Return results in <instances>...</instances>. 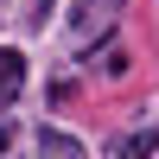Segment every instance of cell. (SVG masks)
<instances>
[{"label":"cell","mask_w":159,"mask_h":159,"mask_svg":"<svg viewBox=\"0 0 159 159\" xmlns=\"http://www.w3.org/2000/svg\"><path fill=\"white\" fill-rule=\"evenodd\" d=\"M19 89H25V57L13 45H0V102H13Z\"/></svg>","instance_id":"cell-1"},{"label":"cell","mask_w":159,"mask_h":159,"mask_svg":"<svg viewBox=\"0 0 159 159\" xmlns=\"http://www.w3.org/2000/svg\"><path fill=\"white\" fill-rule=\"evenodd\" d=\"M38 153L45 159H83V140H70L64 127H45V134H38Z\"/></svg>","instance_id":"cell-2"},{"label":"cell","mask_w":159,"mask_h":159,"mask_svg":"<svg viewBox=\"0 0 159 159\" xmlns=\"http://www.w3.org/2000/svg\"><path fill=\"white\" fill-rule=\"evenodd\" d=\"M153 147H159V134H153V127H140V134H127L121 147H115V159H153Z\"/></svg>","instance_id":"cell-3"},{"label":"cell","mask_w":159,"mask_h":159,"mask_svg":"<svg viewBox=\"0 0 159 159\" xmlns=\"http://www.w3.org/2000/svg\"><path fill=\"white\" fill-rule=\"evenodd\" d=\"M121 7H127V0H121Z\"/></svg>","instance_id":"cell-4"},{"label":"cell","mask_w":159,"mask_h":159,"mask_svg":"<svg viewBox=\"0 0 159 159\" xmlns=\"http://www.w3.org/2000/svg\"><path fill=\"white\" fill-rule=\"evenodd\" d=\"M45 7H51V0H45Z\"/></svg>","instance_id":"cell-5"}]
</instances>
